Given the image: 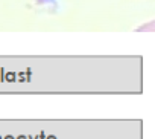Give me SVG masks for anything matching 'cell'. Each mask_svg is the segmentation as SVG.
<instances>
[{"label": "cell", "mask_w": 155, "mask_h": 139, "mask_svg": "<svg viewBox=\"0 0 155 139\" xmlns=\"http://www.w3.org/2000/svg\"><path fill=\"white\" fill-rule=\"evenodd\" d=\"M140 31H155V22H150V23L144 25L143 28H140Z\"/></svg>", "instance_id": "obj_1"}]
</instances>
